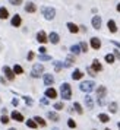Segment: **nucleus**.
I'll use <instances>...</instances> for the list:
<instances>
[{"label": "nucleus", "instance_id": "36", "mask_svg": "<svg viewBox=\"0 0 120 130\" xmlns=\"http://www.w3.org/2000/svg\"><path fill=\"white\" fill-rule=\"evenodd\" d=\"M9 120H10V118L7 117L6 114H3V116H2V118H0V121H2L3 124H7V123H9Z\"/></svg>", "mask_w": 120, "mask_h": 130}, {"label": "nucleus", "instance_id": "17", "mask_svg": "<svg viewBox=\"0 0 120 130\" xmlns=\"http://www.w3.org/2000/svg\"><path fill=\"white\" fill-rule=\"evenodd\" d=\"M67 29L70 31L72 34H76V32L79 31V26L78 25H75L73 22H67Z\"/></svg>", "mask_w": 120, "mask_h": 130}, {"label": "nucleus", "instance_id": "27", "mask_svg": "<svg viewBox=\"0 0 120 130\" xmlns=\"http://www.w3.org/2000/svg\"><path fill=\"white\" fill-rule=\"evenodd\" d=\"M13 72H15V75H22L24 73V69H22V66L15 64L13 66Z\"/></svg>", "mask_w": 120, "mask_h": 130}, {"label": "nucleus", "instance_id": "38", "mask_svg": "<svg viewBox=\"0 0 120 130\" xmlns=\"http://www.w3.org/2000/svg\"><path fill=\"white\" fill-rule=\"evenodd\" d=\"M9 2H10V5H13V6H19L22 3V0H9Z\"/></svg>", "mask_w": 120, "mask_h": 130}, {"label": "nucleus", "instance_id": "15", "mask_svg": "<svg viewBox=\"0 0 120 130\" xmlns=\"http://www.w3.org/2000/svg\"><path fill=\"white\" fill-rule=\"evenodd\" d=\"M91 67H92V70L95 72V73H97V72H101V70H102V64H101V63H100V61H98L97 59L94 60V61H92Z\"/></svg>", "mask_w": 120, "mask_h": 130}, {"label": "nucleus", "instance_id": "35", "mask_svg": "<svg viewBox=\"0 0 120 130\" xmlns=\"http://www.w3.org/2000/svg\"><path fill=\"white\" fill-rule=\"evenodd\" d=\"M63 102H56L54 104V110H57V111H60V110H63Z\"/></svg>", "mask_w": 120, "mask_h": 130}, {"label": "nucleus", "instance_id": "42", "mask_svg": "<svg viewBox=\"0 0 120 130\" xmlns=\"http://www.w3.org/2000/svg\"><path fill=\"white\" fill-rule=\"evenodd\" d=\"M67 61H69V63H70V64H72L73 61H75V57H73V56H67Z\"/></svg>", "mask_w": 120, "mask_h": 130}, {"label": "nucleus", "instance_id": "45", "mask_svg": "<svg viewBox=\"0 0 120 130\" xmlns=\"http://www.w3.org/2000/svg\"><path fill=\"white\" fill-rule=\"evenodd\" d=\"M111 44H113V45H116L117 48H120V42L119 41H111Z\"/></svg>", "mask_w": 120, "mask_h": 130}, {"label": "nucleus", "instance_id": "44", "mask_svg": "<svg viewBox=\"0 0 120 130\" xmlns=\"http://www.w3.org/2000/svg\"><path fill=\"white\" fill-rule=\"evenodd\" d=\"M12 104H13L15 107H18V105H19V101H18V98H13V100H12Z\"/></svg>", "mask_w": 120, "mask_h": 130}, {"label": "nucleus", "instance_id": "8", "mask_svg": "<svg viewBox=\"0 0 120 130\" xmlns=\"http://www.w3.org/2000/svg\"><path fill=\"white\" fill-rule=\"evenodd\" d=\"M37 41H38V42H41V44H46V42L48 41L47 34H46L44 31H40V32L37 34Z\"/></svg>", "mask_w": 120, "mask_h": 130}, {"label": "nucleus", "instance_id": "49", "mask_svg": "<svg viewBox=\"0 0 120 130\" xmlns=\"http://www.w3.org/2000/svg\"><path fill=\"white\" fill-rule=\"evenodd\" d=\"M117 12H120V3L117 5Z\"/></svg>", "mask_w": 120, "mask_h": 130}, {"label": "nucleus", "instance_id": "34", "mask_svg": "<svg viewBox=\"0 0 120 130\" xmlns=\"http://www.w3.org/2000/svg\"><path fill=\"white\" fill-rule=\"evenodd\" d=\"M67 126H69L70 129H75V127H76V123H75V120L69 118V120H67Z\"/></svg>", "mask_w": 120, "mask_h": 130}, {"label": "nucleus", "instance_id": "33", "mask_svg": "<svg viewBox=\"0 0 120 130\" xmlns=\"http://www.w3.org/2000/svg\"><path fill=\"white\" fill-rule=\"evenodd\" d=\"M79 47H81V51H84V53H86L88 51V44L85 41H82L81 44H79Z\"/></svg>", "mask_w": 120, "mask_h": 130}, {"label": "nucleus", "instance_id": "24", "mask_svg": "<svg viewBox=\"0 0 120 130\" xmlns=\"http://www.w3.org/2000/svg\"><path fill=\"white\" fill-rule=\"evenodd\" d=\"M9 18V12L6 7H0V19H7Z\"/></svg>", "mask_w": 120, "mask_h": 130}, {"label": "nucleus", "instance_id": "50", "mask_svg": "<svg viewBox=\"0 0 120 130\" xmlns=\"http://www.w3.org/2000/svg\"><path fill=\"white\" fill-rule=\"evenodd\" d=\"M117 127H119V130H120V123H117Z\"/></svg>", "mask_w": 120, "mask_h": 130}, {"label": "nucleus", "instance_id": "28", "mask_svg": "<svg viewBox=\"0 0 120 130\" xmlns=\"http://www.w3.org/2000/svg\"><path fill=\"white\" fill-rule=\"evenodd\" d=\"M104 60L107 61L108 64H111L114 60H116V57H114V54H106V57H104Z\"/></svg>", "mask_w": 120, "mask_h": 130}, {"label": "nucleus", "instance_id": "31", "mask_svg": "<svg viewBox=\"0 0 120 130\" xmlns=\"http://www.w3.org/2000/svg\"><path fill=\"white\" fill-rule=\"evenodd\" d=\"M62 67H63V63H60V61H57V60H56V61H54V70L60 72V70H62Z\"/></svg>", "mask_w": 120, "mask_h": 130}, {"label": "nucleus", "instance_id": "48", "mask_svg": "<svg viewBox=\"0 0 120 130\" xmlns=\"http://www.w3.org/2000/svg\"><path fill=\"white\" fill-rule=\"evenodd\" d=\"M0 83H3V85H6V79H5V77H0Z\"/></svg>", "mask_w": 120, "mask_h": 130}, {"label": "nucleus", "instance_id": "37", "mask_svg": "<svg viewBox=\"0 0 120 130\" xmlns=\"http://www.w3.org/2000/svg\"><path fill=\"white\" fill-rule=\"evenodd\" d=\"M40 60H42V61H48V60H51V57L47 56V54H40Z\"/></svg>", "mask_w": 120, "mask_h": 130}, {"label": "nucleus", "instance_id": "30", "mask_svg": "<svg viewBox=\"0 0 120 130\" xmlns=\"http://www.w3.org/2000/svg\"><path fill=\"white\" fill-rule=\"evenodd\" d=\"M70 51H72V54L78 56V54L81 53V47H79V45H72V47H70Z\"/></svg>", "mask_w": 120, "mask_h": 130}, {"label": "nucleus", "instance_id": "29", "mask_svg": "<svg viewBox=\"0 0 120 130\" xmlns=\"http://www.w3.org/2000/svg\"><path fill=\"white\" fill-rule=\"evenodd\" d=\"M73 110L78 112V114H82V112H84V110H82V107H81L79 102H75V104H73Z\"/></svg>", "mask_w": 120, "mask_h": 130}, {"label": "nucleus", "instance_id": "1", "mask_svg": "<svg viewBox=\"0 0 120 130\" xmlns=\"http://www.w3.org/2000/svg\"><path fill=\"white\" fill-rule=\"evenodd\" d=\"M60 96L66 101H69L72 98V88H70V85L67 82L62 83V86H60Z\"/></svg>", "mask_w": 120, "mask_h": 130}, {"label": "nucleus", "instance_id": "10", "mask_svg": "<svg viewBox=\"0 0 120 130\" xmlns=\"http://www.w3.org/2000/svg\"><path fill=\"white\" fill-rule=\"evenodd\" d=\"M42 80H44V85H47V86H51L54 83V77L50 75V73H46L44 76H42Z\"/></svg>", "mask_w": 120, "mask_h": 130}, {"label": "nucleus", "instance_id": "39", "mask_svg": "<svg viewBox=\"0 0 120 130\" xmlns=\"http://www.w3.org/2000/svg\"><path fill=\"white\" fill-rule=\"evenodd\" d=\"M86 72H88V75H91V76H95V75H97L95 72L92 70V67H89V66L86 67Z\"/></svg>", "mask_w": 120, "mask_h": 130}, {"label": "nucleus", "instance_id": "9", "mask_svg": "<svg viewBox=\"0 0 120 130\" xmlns=\"http://www.w3.org/2000/svg\"><path fill=\"white\" fill-rule=\"evenodd\" d=\"M10 118H12V120H15V121H18V123H22V121H24V116H22L19 111H16V110H15V111H12Z\"/></svg>", "mask_w": 120, "mask_h": 130}, {"label": "nucleus", "instance_id": "18", "mask_svg": "<svg viewBox=\"0 0 120 130\" xmlns=\"http://www.w3.org/2000/svg\"><path fill=\"white\" fill-rule=\"evenodd\" d=\"M82 76H84V72H81L79 69H76V70L72 73V79L73 80H79V79H82Z\"/></svg>", "mask_w": 120, "mask_h": 130}, {"label": "nucleus", "instance_id": "43", "mask_svg": "<svg viewBox=\"0 0 120 130\" xmlns=\"http://www.w3.org/2000/svg\"><path fill=\"white\" fill-rule=\"evenodd\" d=\"M38 50H40V53H41V54H46V51H47V48L44 47V45H41V47L38 48Z\"/></svg>", "mask_w": 120, "mask_h": 130}, {"label": "nucleus", "instance_id": "23", "mask_svg": "<svg viewBox=\"0 0 120 130\" xmlns=\"http://www.w3.org/2000/svg\"><path fill=\"white\" fill-rule=\"evenodd\" d=\"M26 126H28L29 129H37V127H38V124H37V121L34 118H28V120H26Z\"/></svg>", "mask_w": 120, "mask_h": 130}, {"label": "nucleus", "instance_id": "52", "mask_svg": "<svg viewBox=\"0 0 120 130\" xmlns=\"http://www.w3.org/2000/svg\"><path fill=\"white\" fill-rule=\"evenodd\" d=\"M9 130H16V129H13V127H12V129H9Z\"/></svg>", "mask_w": 120, "mask_h": 130}, {"label": "nucleus", "instance_id": "32", "mask_svg": "<svg viewBox=\"0 0 120 130\" xmlns=\"http://www.w3.org/2000/svg\"><path fill=\"white\" fill-rule=\"evenodd\" d=\"M22 98H24V101H25V104H26V105H32V104H34V101H32V98H29V96H26V95H24V96H22Z\"/></svg>", "mask_w": 120, "mask_h": 130}, {"label": "nucleus", "instance_id": "3", "mask_svg": "<svg viewBox=\"0 0 120 130\" xmlns=\"http://www.w3.org/2000/svg\"><path fill=\"white\" fill-rule=\"evenodd\" d=\"M41 12H42V16L47 19V21H53L54 16H56V10H54V7H42Z\"/></svg>", "mask_w": 120, "mask_h": 130}, {"label": "nucleus", "instance_id": "2", "mask_svg": "<svg viewBox=\"0 0 120 130\" xmlns=\"http://www.w3.org/2000/svg\"><path fill=\"white\" fill-rule=\"evenodd\" d=\"M94 88H95V83H94V80H84V82L79 85V89H81L82 92H85V94H89Z\"/></svg>", "mask_w": 120, "mask_h": 130}, {"label": "nucleus", "instance_id": "22", "mask_svg": "<svg viewBox=\"0 0 120 130\" xmlns=\"http://www.w3.org/2000/svg\"><path fill=\"white\" fill-rule=\"evenodd\" d=\"M98 120L101 123H108L110 121V117H108V114H106V112H101V114H98Z\"/></svg>", "mask_w": 120, "mask_h": 130}, {"label": "nucleus", "instance_id": "19", "mask_svg": "<svg viewBox=\"0 0 120 130\" xmlns=\"http://www.w3.org/2000/svg\"><path fill=\"white\" fill-rule=\"evenodd\" d=\"M47 117L51 120V121H59L60 117H59V114L57 112H54V111H48L47 112Z\"/></svg>", "mask_w": 120, "mask_h": 130}, {"label": "nucleus", "instance_id": "11", "mask_svg": "<svg viewBox=\"0 0 120 130\" xmlns=\"http://www.w3.org/2000/svg\"><path fill=\"white\" fill-rule=\"evenodd\" d=\"M21 24H22V18L19 15H15L12 18V21H10V25L15 26V28H18V26H21Z\"/></svg>", "mask_w": 120, "mask_h": 130}, {"label": "nucleus", "instance_id": "40", "mask_svg": "<svg viewBox=\"0 0 120 130\" xmlns=\"http://www.w3.org/2000/svg\"><path fill=\"white\" fill-rule=\"evenodd\" d=\"M40 104H41V105H47L48 104V98H41V100H40Z\"/></svg>", "mask_w": 120, "mask_h": 130}, {"label": "nucleus", "instance_id": "6", "mask_svg": "<svg viewBox=\"0 0 120 130\" xmlns=\"http://www.w3.org/2000/svg\"><path fill=\"white\" fill-rule=\"evenodd\" d=\"M89 44H91V47L94 48V50H100V48H101V40L97 38V37H92V38H91Z\"/></svg>", "mask_w": 120, "mask_h": 130}, {"label": "nucleus", "instance_id": "13", "mask_svg": "<svg viewBox=\"0 0 120 130\" xmlns=\"http://www.w3.org/2000/svg\"><path fill=\"white\" fill-rule=\"evenodd\" d=\"M48 41L51 42V44H59V41H60L59 34H57V32H51V34L48 35Z\"/></svg>", "mask_w": 120, "mask_h": 130}, {"label": "nucleus", "instance_id": "53", "mask_svg": "<svg viewBox=\"0 0 120 130\" xmlns=\"http://www.w3.org/2000/svg\"><path fill=\"white\" fill-rule=\"evenodd\" d=\"M104 130H111V129H104Z\"/></svg>", "mask_w": 120, "mask_h": 130}, {"label": "nucleus", "instance_id": "46", "mask_svg": "<svg viewBox=\"0 0 120 130\" xmlns=\"http://www.w3.org/2000/svg\"><path fill=\"white\" fill-rule=\"evenodd\" d=\"M114 57H116V59H120V53L117 50H114Z\"/></svg>", "mask_w": 120, "mask_h": 130}, {"label": "nucleus", "instance_id": "16", "mask_svg": "<svg viewBox=\"0 0 120 130\" xmlns=\"http://www.w3.org/2000/svg\"><path fill=\"white\" fill-rule=\"evenodd\" d=\"M25 10H26L28 13H34L37 10V6L32 3V2H28V3L25 5Z\"/></svg>", "mask_w": 120, "mask_h": 130}, {"label": "nucleus", "instance_id": "25", "mask_svg": "<svg viewBox=\"0 0 120 130\" xmlns=\"http://www.w3.org/2000/svg\"><path fill=\"white\" fill-rule=\"evenodd\" d=\"M34 120H35L37 121V124H38V126H41V127H46V120H42L41 117H40V116H35V117H34Z\"/></svg>", "mask_w": 120, "mask_h": 130}, {"label": "nucleus", "instance_id": "20", "mask_svg": "<svg viewBox=\"0 0 120 130\" xmlns=\"http://www.w3.org/2000/svg\"><path fill=\"white\" fill-rule=\"evenodd\" d=\"M85 105L88 107L89 110L94 108V101H92V98H91L89 95H85Z\"/></svg>", "mask_w": 120, "mask_h": 130}, {"label": "nucleus", "instance_id": "5", "mask_svg": "<svg viewBox=\"0 0 120 130\" xmlns=\"http://www.w3.org/2000/svg\"><path fill=\"white\" fill-rule=\"evenodd\" d=\"M3 73H5V76L7 77V80H13V79H15V72H13V69H10L9 66H3Z\"/></svg>", "mask_w": 120, "mask_h": 130}, {"label": "nucleus", "instance_id": "47", "mask_svg": "<svg viewBox=\"0 0 120 130\" xmlns=\"http://www.w3.org/2000/svg\"><path fill=\"white\" fill-rule=\"evenodd\" d=\"M98 104H100V105H104V104H106V102H104V98H98Z\"/></svg>", "mask_w": 120, "mask_h": 130}, {"label": "nucleus", "instance_id": "21", "mask_svg": "<svg viewBox=\"0 0 120 130\" xmlns=\"http://www.w3.org/2000/svg\"><path fill=\"white\" fill-rule=\"evenodd\" d=\"M108 31H110V32H117V26H116V22H114L113 19H110V21H108Z\"/></svg>", "mask_w": 120, "mask_h": 130}, {"label": "nucleus", "instance_id": "26", "mask_svg": "<svg viewBox=\"0 0 120 130\" xmlns=\"http://www.w3.org/2000/svg\"><path fill=\"white\" fill-rule=\"evenodd\" d=\"M108 111L110 112H117V102H110L108 104Z\"/></svg>", "mask_w": 120, "mask_h": 130}, {"label": "nucleus", "instance_id": "51", "mask_svg": "<svg viewBox=\"0 0 120 130\" xmlns=\"http://www.w3.org/2000/svg\"><path fill=\"white\" fill-rule=\"evenodd\" d=\"M51 130H60V129H57V127H54V129H51Z\"/></svg>", "mask_w": 120, "mask_h": 130}, {"label": "nucleus", "instance_id": "4", "mask_svg": "<svg viewBox=\"0 0 120 130\" xmlns=\"http://www.w3.org/2000/svg\"><path fill=\"white\" fill-rule=\"evenodd\" d=\"M42 72H44V66L40 64V63H37V64L32 66V72H31V76L32 77H40L42 75Z\"/></svg>", "mask_w": 120, "mask_h": 130}, {"label": "nucleus", "instance_id": "41", "mask_svg": "<svg viewBox=\"0 0 120 130\" xmlns=\"http://www.w3.org/2000/svg\"><path fill=\"white\" fill-rule=\"evenodd\" d=\"M34 57H35V54L32 53V51H29V53H28V56H26V59H28V60H32Z\"/></svg>", "mask_w": 120, "mask_h": 130}, {"label": "nucleus", "instance_id": "12", "mask_svg": "<svg viewBox=\"0 0 120 130\" xmlns=\"http://www.w3.org/2000/svg\"><path fill=\"white\" fill-rule=\"evenodd\" d=\"M106 95H107V88L106 86H98L97 88V96L98 98H106Z\"/></svg>", "mask_w": 120, "mask_h": 130}, {"label": "nucleus", "instance_id": "7", "mask_svg": "<svg viewBox=\"0 0 120 130\" xmlns=\"http://www.w3.org/2000/svg\"><path fill=\"white\" fill-rule=\"evenodd\" d=\"M44 95H46V98H48V100H56L57 98V91L54 88H48Z\"/></svg>", "mask_w": 120, "mask_h": 130}, {"label": "nucleus", "instance_id": "14", "mask_svg": "<svg viewBox=\"0 0 120 130\" xmlns=\"http://www.w3.org/2000/svg\"><path fill=\"white\" fill-rule=\"evenodd\" d=\"M101 24H102L101 16H94V18H92V26H94L95 29H100V28H101Z\"/></svg>", "mask_w": 120, "mask_h": 130}]
</instances>
